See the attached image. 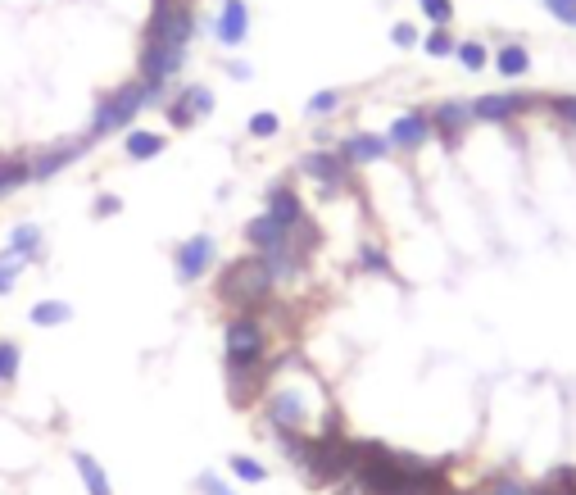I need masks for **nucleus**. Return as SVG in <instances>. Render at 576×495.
Instances as JSON below:
<instances>
[{
  "label": "nucleus",
  "mask_w": 576,
  "mask_h": 495,
  "mask_svg": "<svg viewBox=\"0 0 576 495\" xmlns=\"http://www.w3.org/2000/svg\"><path fill=\"white\" fill-rule=\"evenodd\" d=\"M359 268H372V273H391V264H386V255H381V250H359Z\"/></svg>",
  "instance_id": "obj_35"
},
{
  "label": "nucleus",
  "mask_w": 576,
  "mask_h": 495,
  "mask_svg": "<svg viewBox=\"0 0 576 495\" xmlns=\"http://www.w3.org/2000/svg\"><path fill=\"white\" fill-rule=\"evenodd\" d=\"M19 364H23V350L14 341H0V387H10L19 377Z\"/></svg>",
  "instance_id": "obj_26"
},
{
  "label": "nucleus",
  "mask_w": 576,
  "mask_h": 495,
  "mask_svg": "<svg viewBox=\"0 0 576 495\" xmlns=\"http://www.w3.org/2000/svg\"><path fill=\"white\" fill-rule=\"evenodd\" d=\"M155 91L159 87H150V82H127V87L109 91V96L100 100L96 119H91V137H109V132L132 128V119L155 100Z\"/></svg>",
  "instance_id": "obj_3"
},
{
  "label": "nucleus",
  "mask_w": 576,
  "mask_h": 495,
  "mask_svg": "<svg viewBox=\"0 0 576 495\" xmlns=\"http://www.w3.org/2000/svg\"><path fill=\"white\" fill-rule=\"evenodd\" d=\"M495 69L504 73V78H522V73L531 69V55L522 46H504L499 50V60H495Z\"/></svg>",
  "instance_id": "obj_22"
},
{
  "label": "nucleus",
  "mask_w": 576,
  "mask_h": 495,
  "mask_svg": "<svg viewBox=\"0 0 576 495\" xmlns=\"http://www.w3.org/2000/svg\"><path fill=\"white\" fill-rule=\"evenodd\" d=\"M472 119V105H459V100H445V105H436V114H431V128H440L445 137H459L463 128H468Z\"/></svg>",
  "instance_id": "obj_18"
},
{
  "label": "nucleus",
  "mask_w": 576,
  "mask_h": 495,
  "mask_svg": "<svg viewBox=\"0 0 576 495\" xmlns=\"http://www.w3.org/2000/svg\"><path fill=\"white\" fill-rule=\"evenodd\" d=\"M73 468H78L82 486H87V495H114V486H109V473L100 468L96 455H87V450H73Z\"/></svg>",
  "instance_id": "obj_17"
},
{
  "label": "nucleus",
  "mask_w": 576,
  "mask_h": 495,
  "mask_svg": "<svg viewBox=\"0 0 576 495\" xmlns=\"http://www.w3.org/2000/svg\"><path fill=\"white\" fill-rule=\"evenodd\" d=\"M391 41H395V46H413V41H418V32H413L409 23H395V28H391Z\"/></svg>",
  "instance_id": "obj_37"
},
{
  "label": "nucleus",
  "mask_w": 576,
  "mask_h": 495,
  "mask_svg": "<svg viewBox=\"0 0 576 495\" xmlns=\"http://www.w3.org/2000/svg\"><path fill=\"white\" fill-rule=\"evenodd\" d=\"M82 146H87V141H59V146L41 150V155L28 164V173H32L37 182H41V178H55V173L64 169V164H73V159L82 155Z\"/></svg>",
  "instance_id": "obj_12"
},
{
  "label": "nucleus",
  "mask_w": 576,
  "mask_h": 495,
  "mask_svg": "<svg viewBox=\"0 0 576 495\" xmlns=\"http://www.w3.org/2000/svg\"><path fill=\"white\" fill-rule=\"evenodd\" d=\"M286 237H291V232H286L273 214H259V218H250V223H245V241L254 246V255H268V250L286 246Z\"/></svg>",
  "instance_id": "obj_13"
},
{
  "label": "nucleus",
  "mask_w": 576,
  "mask_h": 495,
  "mask_svg": "<svg viewBox=\"0 0 576 495\" xmlns=\"http://www.w3.org/2000/svg\"><path fill=\"white\" fill-rule=\"evenodd\" d=\"M32 327H64L73 318V309L64 305V300H37V305L28 309Z\"/></svg>",
  "instance_id": "obj_19"
},
{
  "label": "nucleus",
  "mask_w": 576,
  "mask_h": 495,
  "mask_svg": "<svg viewBox=\"0 0 576 495\" xmlns=\"http://www.w3.org/2000/svg\"><path fill=\"white\" fill-rule=\"evenodd\" d=\"M23 182H32L28 159H5V164H0V196H10V191L23 187Z\"/></svg>",
  "instance_id": "obj_23"
},
{
  "label": "nucleus",
  "mask_w": 576,
  "mask_h": 495,
  "mask_svg": "<svg viewBox=\"0 0 576 495\" xmlns=\"http://www.w3.org/2000/svg\"><path fill=\"white\" fill-rule=\"evenodd\" d=\"M277 114L273 109H259V114H250V137H259V141H268V137H277Z\"/></svg>",
  "instance_id": "obj_28"
},
{
  "label": "nucleus",
  "mask_w": 576,
  "mask_h": 495,
  "mask_svg": "<svg viewBox=\"0 0 576 495\" xmlns=\"http://www.w3.org/2000/svg\"><path fill=\"white\" fill-rule=\"evenodd\" d=\"M536 495H576V468H554L536 482Z\"/></svg>",
  "instance_id": "obj_21"
},
{
  "label": "nucleus",
  "mask_w": 576,
  "mask_h": 495,
  "mask_svg": "<svg viewBox=\"0 0 576 495\" xmlns=\"http://www.w3.org/2000/svg\"><path fill=\"white\" fill-rule=\"evenodd\" d=\"M454 55H459L463 60V69H486V46H481V41H463V46H454Z\"/></svg>",
  "instance_id": "obj_30"
},
{
  "label": "nucleus",
  "mask_w": 576,
  "mask_h": 495,
  "mask_svg": "<svg viewBox=\"0 0 576 495\" xmlns=\"http://www.w3.org/2000/svg\"><path fill=\"white\" fill-rule=\"evenodd\" d=\"M486 495H536V486H527V482H518V477H499L495 486H490Z\"/></svg>",
  "instance_id": "obj_33"
},
{
  "label": "nucleus",
  "mask_w": 576,
  "mask_h": 495,
  "mask_svg": "<svg viewBox=\"0 0 576 495\" xmlns=\"http://www.w3.org/2000/svg\"><path fill=\"white\" fill-rule=\"evenodd\" d=\"M545 5H549L554 14H563L567 23H576V0H545Z\"/></svg>",
  "instance_id": "obj_38"
},
{
  "label": "nucleus",
  "mask_w": 576,
  "mask_h": 495,
  "mask_svg": "<svg viewBox=\"0 0 576 495\" xmlns=\"http://www.w3.org/2000/svg\"><path fill=\"white\" fill-rule=\"evenodd\" d=\"M196 486H200V491H205V495H236L232 486H227L218 473H200V482H196Z\"/></svg>",
  "instance_id": "obj_34"
},
{
  "label": "nucleus",
  "mask_w": 576,
  "mask_h": 495,
  "mask_svg": "<svg viewBox=\"0 0 576 495\" xmlns=\"http://www.w3.org/2000/svg\"><path fill=\"white\" fill-rule=\"evenodd\" d=\"M300 169L309 173L313 182H323V191H336V187H345V173H350V164H345L341 155H332V150H313V155L300 159Z\"/></svg>",
  "instance_id": "obj_7"
},
{
  "label": "nucleus",
  "mask_w": 576,
  "mask_h": 495,
  "mask_svg": "<svg viewBox=\"0 0 576 495\" xmlns=\"http://www.w3.org/2000/svg\"><path fill=\"white\" fill-rule=\"evenodd\" d=\"M345 495H354V491H345Z\"/></svg>",
  "instance_id": "obj_40"
},
{
  "label": "nucleus",
  "mask_w": 576,
  "mask_h": 495,
  "mask_svg": "<svg viewBox=\"0 0 576 495\" xmlns=\"http://www.w3.org/2000/svg\"><path fill=\"white\" fill-rule=\"evenodd\" d=\"M422 50H427V55H436V60H445V55H454V37L445 28H436L427 41H422Z\"/></svg>",
  "instance_id": "obj_31"
},
{
  "label": "nucleus",
  "mask_w": 576,
  "mask_h": 495,
  "mask_svg": "<svg viewBox=\"0 0 576 495\" xmlns=\"http://www.w3.org/2000/svg\"><path fill=\"white\" fill-rule=\"evenodd\" d=\"M336 105H341V96H336V91H318V96H313L304 109H309V119H323V114H332Z\"/></svg>",
  "instance_id": "obj_32"
},
{
  "label": "nucleus",
  "mask_w": 576,
  "mask_h": 495,
  "mask_svg": "<svg viewBox=\"0 0 576 495\" xmlns=\"http://www.w3.org/2000/svg\"><path fill=\"white\" fill-rule=\"evenodd\" d=\"M264 350H268V332L254 314H236L223 332V355L227 368H259L264 364Z\"/></svg>",
  "instance_id": "obj_4"
},
{
  "label": "nucleus",
  "mask_w": 576,
  "mask_h": 495,
  "mask_svg": "<svg viewBox=\"0 0 576 495\" xmlns=\"http://www.w3.org/2000/svg\"><path fill=\"white\" fill-rule=\"evenodd\" d=\"M386 150H391V141H386V137L359 132V137H350L341 146V159H345V164H377V159H386Z\"/></svg>",
  "instance_id": "obj_15"
},
{
  "label": "nucleus",
  "mask_w": 576,
  "mask_h": 495,
  "mask_svg": "<svg viewBox=\"0 0 576 495\" xmlns=\"http://www.w3.org/2000/svg\"><path fill=\"white\" fill-rule=\"evenodd\" d=\"M182 60H186V46H173L164 37H146V46H141V82L159 87V82H168L182 69Z\"/></svg>",
  "instance_id": "obj_5"
},
{
  "label": "nucleus",
  "mask_w": 576,
  "mask_h": 495,
  "mask_svg": "<svg viewBox=\"0 0 576 495\" xmlns=\"http://www.w3.org/2000/svg\"><path fill=\"white\" fill-rule=\"evenodd\" d=\"M554 114L576 128V96H558V100H554Z\"/></svg>",
  "instance_id": "obj_36"
},
{
  "label": "nucleus",
  "mask_w": 576,
  "mask_h": 495,
  "mask_svg": "<svg viewBox=\"0 0 576 495\" xmlns=\"http://www.w3.org/2000/svg\"><path fill=\"white\" fill-rule=\"evenodd\" d=\"M123 150H127V159H155L159 150H164V137L159 132H127V141H123Z\"/></svg>",
  "instance_id": "obj_20"
},
{
  "label": "nucleus",
  "mask_w": 576,
  "mask_h": 495,
  "mask_svg": "<svg viewBox=\"0 0 576 495\" xmlns=\"http://www.w3.org/2000/svg\"><path fill=\"white\" fill-rule=\"evenodd\" d=\"M118 209H123V200H118V196H100V200H96V218L118 214Z\"/></svg>",
  "instance_id": "obj_39"
},
{
  "label": "nucleus",
  "mask_w": 576,
  "mask_h": 495,
  "mask_svg": "<svg viewBox=\"0 0 576 495\" xmlns=\"http://www.w3.org/2000/svg\"><path fill=\"white\" fill-rule=\"evenodd\" d=\"M214 37L223 41V46H241V41L250 37V10H245V0H223Z\"/></svg>",
  "instance_id": "obj_10"
},
{
  "label": "nucleus",
  "mask_w": 576,
  "mask_h": 495,
  "mask_svg": "<svg viewBox=\"0 0 576 495\" xmlns=\"http://www.w3.org/2000/svg\"><path fill=\"white\" fill-rule=\"evenodd\" d=\"M422 5V14H427L436 28H450V19H454V0H418Z\"/></svg>",
  "instance_id": "obj_29"
},
{
  "label": "nucleus",
  "mask_w": 576,
  "mask_h": 495,
  "mask_svg": "<svg viewBox=\"0 0 576 495\" xmlns=\"http://www.w3.org/2000/svg\"><path fill=\"white\" fill-rule=\"evenodd\" d=\"M264 214H273L277 223L291 232L295 223L304 218V205H300V196H295L291 187H273V191H268V209H264Z\"/></svg>",
  "instance_id": "obj_16"
},
{
  "label": "nucleus",
  "mask_w": 576,
  "mask_h": 495,
  "mask_svg": "<svg viewBox=\"0 0 576 495\" xmlns=\"http://www.w3.org/2000/svg\"><path fill=\"white\" fill-rule=\"evenodd\" d=\"M427 137H431V119H427V114H400V119L391 123V137H386V141H391L395 150H418Z\"/></svg>",
  "instance_id": "obj_14"
},
{
  "label": "nucleus",
  "mask_w": 576,
  "mask_h": 495,
  "mask_svg": "<svg viewBox=\"0 0 576 495\" xmlns=\"http://www.w3.org/2000/svg\"><path fill=\"white\" fill-rule=\"evenodd\" d=\"M359 455H354V441H345L341 432H327L309 446V464H304V482L309 486H332V482H350Z\"/></svg>",
  "instance_id": "obj_2"
},
{
  "label": "nucleus",
  "mask_w": 576,
  "mask_h": 495,
  "mask_svg": "<svg viewBox=\"0 0 576 495\" xmlns=\"http://www.w3.org/2000/svg\"><path fill=\"white\" fill-rule=\"evenodd\" d=\"M227 468H232L241 482H254V486L268 482V468L259 464V459H250V455H232V459H227Z\"/></svg>",
  "instance_id": "obj_25"
},
{
  "label": "nucleus",
  "mask_w": 576,
  "mask_h": 495,
  "mask_svg": "<svg viewBox=\"0 0 576 495\" xmlns=\"http://www.w3.org/2000/svg\"><path fill=\"white\" fill-rule=\"evenodd\" d=\"M264 414H268V423H273L277 432H304V423H309V414H304V405H300L295 391H277V396H268Z\"/></svg>",
  "instance_id": "obj_8"
},
{
  "label": "nucleus",
  "mask_w": 576,
  "mask_h": 495,
  "mask_svg": "<svg viewBox=\"0 0 576 495\" xmlns=\"http://www.w3.org/2000/svg\"><path fill=\"white\" fill-rule=\"evenodd\" d=\"M10 250H14V255H19V259H37V250H41V232L32 228V223H23V228H14Z\"/></svg>",
  "instance_id": "obj_24"
},
{
  "label": "nucleus",
  "mask_w": 576,
  "mask_h": 495,
  "mask_svg": "<svg viewBox=\"0 0 576 495\" xmlns=\"http://www.w3.org/2000/svg\"><path fill=\"white\" fill-rule=\"evenodd\" d=\"M209 109H214V96H209V87H186L182 96L168 105V123H173V128H191L196 119H205Z\"/></svg>",
  "instance_id": "obj_9"
},
{
  "label": "nucleus",
  "mask_w": 576,
  "mask_h": 495,
  "mask_svg": "<svg viewBox=\"0 0 576 495\" xmlns=\"http://www.w3.org/2000/svg\"><path fill=\"white\" fill-rule=\"evenodd\" d=\"M23 264H28V259H19L14 250H5V255H0V296H10V291H14Z\"/></svg>",
  "instance_id": "obj_27"
},
{
  "label": "nucleus",
  "mask_w": 576,
  "mask_h": 495,
  "mask_svg": "<svg viewBox=\"0 0 576 495\" xmlns=\"http://www.w3.org/2000/svg\"><path fill=\"white\" fill-rule=\"evenodd\" d=\"M273 291V273H268L264 255H245L236 264L223 268V278H218V300L227 309H241V314H254V309L268 300Z\"/></svg>",
  "instance_id": "obj_1"
},
{
  "label": "nucleus",
  "mask_w": 576,
  "mask_h": 495,
  "mask_svg": "<svg viewBox=\"0 0 576 495\" xmlns=\"http://www.w3.org/2000/svg\"><path fill=\"white\" fill-rule=\"evenodd\" d=\"M527 105H531V96H481V100H472V119L508 123V119H518Z\"/></svg>",
  "instance_id": "obj_11"
},
{
  "label": "nucleus",
  "mask_w": 576,
  "mask_h": 495,
  "mask_svg": "<svg viewBox=\"0 0 576 495\" xmlns=\"http://www.w3.org/2000/svg\"><path fill=\"white\" fill-rule=\"evenodd\" d=\"M218 259V246L209 232H196V237H186L182 246H177V282H200L214 268Z\"/></svg>",
  "instance_id": "obj_6"
}]
</instances>
